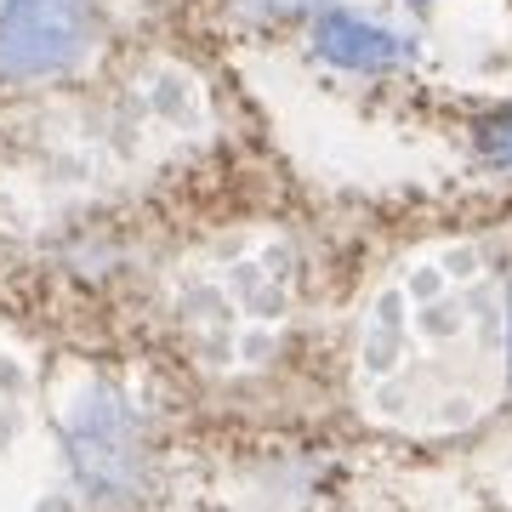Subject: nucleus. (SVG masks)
<instances>
[{
  "mask_svg": "<svg viewBox=\"0 0 512 512\" xmlns=\"http://www.w3.org/2000/svg\"><path fill=\"white\" fill-rule=\"evenodd\" d=\"M92 46V0H6L0 6V74L46 80L74 69Z\"/></svg>",
  "mask_w": 512,
  "mask_h": 512,
  "instance_id": "obj_1",
  "label": "nucleus"
},
{
  "mask_svg": "<svg viewBox=\"0 0 512 512\" xmlns=\"http://www.w3.org/2000/svg\"><path fill=\"white\" fill-rule=\"evenodd\" d=\"M313 46H319V57H325V63H336V69H353V74L393 69V63L410 52V46H404L393 29L353 18V12H330V18L313 29Z\"/></svg>",
  "mask_w": 512,
  "mask_h": 512,
  "instance_id": "obj_2",
  "label": "nucleus"
},
{
  "mask_svg": "<svg viewBox=\"0 0 512 512\" xmlns=\"http://www.w3.org/2000/svg\"><path fill=\"white\" fill-rule=\"evenodd\" d=\"M478 148H484L495 165H512V109H507V114H495L490 126L478 131Z\"/></svg>",
  "mask_w": 512,
  "mask_h": 512,
  "instance_id": "obj_3",
  "label": "nucleus"
},
{
  "mask_svg": "<svg viewBox=\"0 0 512 512\" xmlns=\"http://www.w3.org/2000/svg\"><path fill=\"white\" fill-rule=\"evenodd\" d=\"M251 6H308V0H251Z\"/></svg>",
  "mask_w": 512,
  "mask_h": 512,
  "instance_id": "obj_4",
  "label": "nucleus"
}]
</instances>
